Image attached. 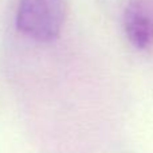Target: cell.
Instances as JSON below:
<instances>
[{
  "instance_id": "obj_1",
  "label": "cell",
  "mask_w": 153,
  "mask_h": 153,
  "mask_svg": "<svg viewBox=\"0 0 153 153\" xmlns=\"http://www.w3.org/2000/svg\"><path fill=\"white\" fill-rule=\"evenodd\" d=\"M65 0H20L16 13L18 30L36 42H53L66 22Z\"/></svg>"
},
{
  "instance_id": "obj_2",
  "label": "cell",
  "mask_w": 153,
  "mask_h": 153,
  "mask_svg": "<svg viewBox=\"0 0 153 153\" xmlns=\"http://www.w3.org/2000/svg\"><path fill=\"white\" fill-rule=\"evenodd\" d=\"M124 28L129 42L140 50L153 45V16L143 3L132 1L124 12Z\"/></svg>"
}]
</instances>
